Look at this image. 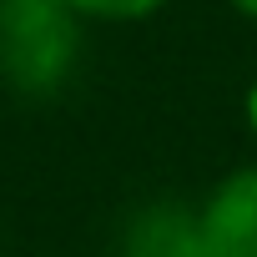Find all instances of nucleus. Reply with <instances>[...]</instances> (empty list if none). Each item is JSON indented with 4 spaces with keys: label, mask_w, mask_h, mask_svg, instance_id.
Here are the masks:
<instances>
[{
    "label": "nucleus",
    "mask_w": 257,
    "mask_h": 257,
    "mask_svg": "<svg viewBox=\"0 0 257 257\" xmlns=\"http://www.w3.org/2000/svg\"><path fill=\"white\" fill-rule=\"evenodd\" d=\"M81 56V16L66 0H0V81L16 96H56Z\"/></svg>",
    "instance_id": "1"
},
{
    "label": "nucleus",
    "mask_w": 257,
    "mask_h": 257,
    "mask_svg": "<svg viewBox=\"0 0 257 257\" xmlns=\"http://www.w3.org/2000/svg\"><path fill=\"white\" fill-rule=\"evenodd\" d=\"M227 6H232L237 16H247V21H257V0H227Z\"/></svg>",
    "instance_id": "5"
},
{
    "label": "nucleus",
    "mask_w": 257,
    "mask_h": 257,
    "mask_svg": "<svg viewBox=\"0 0 257 257\" xmlns=\"http://www.w3.org/2000/svg\"><path fill=\"white\" fill-rule=\"evenodd\" d=\"M66 6H71L81 21H101V26H132V21H147V16L167 11L172 0H66Z\"/></svg>",
    "instance_id": "4"
},
{
    "label": "nucleus",
    "mask_w": 257,
    "mask_h": 257,
    "mask_svg": "<svg viewBox=\"0 0 257 257\" xmlns=\"http://www.w3.org/2000/svg\"><path fill=\"white\" fill-rule=\"evenodd\" d=\"M207 257H257V167L227 172L197 207Z\"/></svg>",
    "instance_id": "2"
},
{
    "label": "nucleus",
    "mask_w": 257,
    "mask_h": 257,
    "mask_svg": "<svg viewBox=\"0 0 257 257\" xmlns=\"http://www.w3.org/2000/svg\"><path fill=\"white\" fill-rule=\"evenodd\" d=\"M247 121H252V132H257V86L247 91Z\"/></svg>",
    "instance_id": "6"
},
{
    "label": "nucleus",
    "mask_w": 257,
    "mask_h": 257,
    "mask_svg": "<svg viewBox=\"0 0 257 257\" xmlns=\"http://www.w3.org/2000/svg\"><path fill=\"white\" fill-rule=\"evenodd\" d=\"M116 257H207L197 207L187 202H147L126 217Z\"/></svg>",
    "instance_id": "3"
}]
</instances>
